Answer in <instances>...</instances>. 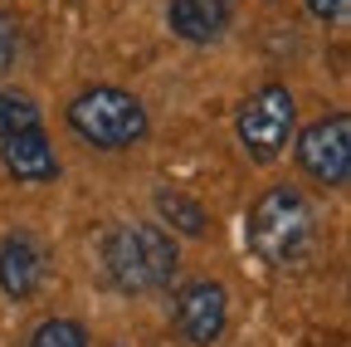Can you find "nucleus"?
I'll use <instances>...</instances> for the list:
<instances>
[{
    "mask_svg": "<svg viewBox=\"0 0 351 347\" xmlns=\"http://www.w3.org/2000/svg\"><path fill=\"white\" fill-rule=\"evenodd\" d=\"M98 259H103L108 284L127 298H152L171 289L176 274H181L176 235L161 230L156 221H112L98 240Z\"/></svg>",
    "mask_w": 351,
    "mask_h": 347,
    "instance_id": "f257e3e1",
    "label": "nucleus"
},
{
    "mask_svg": "<svg viewBox=\"0 0 351 347\" xmlns=\"http://www.w3.org/2000/svg\"><path fill=\"white\" fill-rule=\"evenodd\" d=\"M249 254L269 269H302L317 249V210L298 186H269L258 191L244 215Z\"/></svg>",
    "mask_w": 351,
    "mask_h": 347,
    "instance_id": "f03ea898",
    "label": "nucleus"
},
{
    "mask_svg": "<svg viewBox=\"0 0 351 347\" xmlns=\"http://www.w3.org/2000/svg\"><path fill=\"white\" fill-rule=\"evenodd\" d=\"M64 122H69V133L93 152H132V147H142L152 137L147 103L132 89H117V83L78 89L64 108Z\"/></svg>",
    "mask_w": 351,
    "mask_h": 347,
    "instance_id": "7ed1b4c3",
    "label": "nucleus"
},
{
    "mask_svg": "<svg viewBox=\"0 0 351 347\" xmlns=\"http://www.w3.org/2000/svg\"><path fill=\"white\" fill-rule=\"evenodd\" d=\"M298 133V98L288 83H263L254 89L239 113H234V137H239V152L258 166H269L288 152V137Z\"/></svg>",
    "mask_w": 351,
    "mask_h": 347,
    "instance_id": "20e7f679",
    "label": "nucleus"
},
{
    "mask_svg": "<svg viewBox=\"0 0 351 347\" xmlns=\"http://www.w3.org/2000/svg\"><path fill=\"white\" fill-rule=\"evenodd\" d=\"M298 171L322 191H341L351 181V113H327L293 133Z\"/></svg>",
    "mask_w": 351,
    "mask_h": 347,
    "instance_id": "39448f33",
    "label": "nucleus"
},
{
    "mask_svg": "<svg viewBox=\"0 0 351 347\" xmlns=\"http://www.w3.org/2000/svg\"><path fill=\"white\" fill-rule=\"evenodd\" d=\"M171 328L186 347H215L230 328V293L219 279H191L171 298Z\"/></svg>",
    "mask_w": 351,
    "mask_h": 347,
    "instance_id": "423d86ee",
    "label": "nucleus"
},
{
    "mask_svg": "<svg viewBox=\"0 0 351 347\" xmlns=\"http://www.w3.org/2000/svg\"><path fill=\"white\" fill-rule=\"evenodd\" d=\"M0 166H5V177L20 181V186H49L64 171L49 133H44V122H29V127H20V133L0 137Z\"/></svg>",
    "mask_w": 351,
    "mask_h": 347,
    "instance_id": "0eeeda50",
    "label": "nucleus"
},
{
    "mask_svg": "<svg viewBox=\"0 0 351 347\" xmlns=\"http://www.w3.org/2000/svg\"><path fill=\"white\" fill-rule=\"evenodd\" d=\"M44 269H49V259H44L39 235L29 230L0 235V293L10 303H29L44 289Z\"/></svg>",
    "mask_w": 351,
    "mask_h": 347,
    "instance_id": "6e6552de",
    "label": "nucleus"
},
{
    "mask_svg": "<svg viewBox=\"0 0 351 347\" xmlns=\"http://www.w3.org/2000/svg\"><path fill=\"white\" fill-rule=\"evenodd\" d=\"M166 25L186 45H219L234 25V0H166Z\"/></svg>",
    "mask_w": 351,
    "mask_h": 347,
    "instance_id": "1a4fd4ad",
    "label": "nucleus"
},
{
    "mask_svg": "<svg viewBox=\"0 0 351 347\" xmlns=\"http://www.w3.org/2000/svg\"><path fill=\"white\" fill-rule=\"evenodd\" d=\"M156 225L171 230V235L200 240V235H210V210H205L195 196H186V191L161 186V191H156Z\"/></svg>",
    "mask_w": 351,
    "mask_h": 347,
    "instance_id": "9d476101",
    "label": "nucleus"
},
{
    "mask_svg": "<svg viewBox=\"0 0 351 347\" xmlns=\"http://www.w3.org/2000/svg\"><path fill=\"white\" fill-rule=\"evenodd\" d=\"M25 347H88V328L78 318H44L29 328Z\"/></svg>",
    "mask_w": 351,
    "mask_h": 347,
    "instance_id": "9b49d317",
    "label": "nucleus"
},
{
    "mask_svg": "<svg viewBox=\"0 0 351 347\" xmlns=\"http://www.w3.org/2000/svg\"><path fill=\"white\" fill-rule=\"evenodd\" d=\"M29 122H39V103L25 89H5V83H0V137L20 133Z\"/></svg>",
    "mask_w": 351,
    "mask_h": 347,
    "instance_id": "f8f14e48",
    "label": "nucleus"
},
{
    "mask_svg": "<svg viewBox=\"0 0 351 347\" xmlns=\"http://www.w3.org/2000/svg\"><path fill=\"white\" fill-rule=\"evenodd\" d=\"M20 54H25V25L15 10H0V78L15 74Z\"/></svg>",
    "mask_w": 351,
    "mask_h": 347,
    "instance_id": "ddd939ff",
    "label": "nucleus"
},
{
    "mask_svg": "<svg viewBox=\"0 0 351 347\" xmlns=\"http://www.w3.org/2000/svg\"><path fill=\"white\" fill-rule=\"evenodd\" d=\"M307 10H313V20L322 25H346L351 20V0H302Z\"/></svg>",
    "mask_w": 351,
    "mask_h": 347,
    "instance_id": "4468645a",
    "label": "nucleus"
},
{
    "mask_svg": "<svg viewBox=\"0 0 351 347\" xmlns=\"http://www.w3.org/2000/svg\"><path fill=\"white\" fill-rule=\"evenodd\" d=\"M112 347H122V342H112Z\"/></svg>",
    "mask_w": 351,
    "mask_h": 347,
    "instance_id": "2eb2a0df",
    "label": "nucleus"
}]
</instances>
